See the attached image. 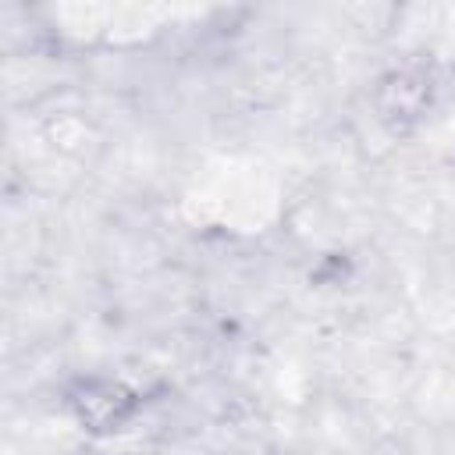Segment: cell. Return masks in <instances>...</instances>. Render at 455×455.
<instances>
[{"label": "cell", "instance_id": "obj_2", "mask_svg": "<svg viewBox=\"0 0 455 455\" xmlns=\"http://www.w3.org/2000/svg\"><path fill=\"white\" fill-rule=\"evenodd\" d=\"M437 100H441V78L434 64H419V60L384 68L366 89V107L373 124L395 142L419 135L430 114L437 110Z\"/></svg>", "mask_w": 455, "mask_h": 455}, {"label": "cell", "instance_id": "obj_1", "mask_svg": "<svg viewBox=\"0 0 455 455\" xmlns=\"http://www.w3.org/2000/svg\"><path fill=\"white\" fill-rule=\"evenodd\" d=\"M60 412L89 441H117L146 416V391L121 370H71L57 387Z\"/></svg>", "mask_w": 455, "mask_h": 455}]
</instances>
